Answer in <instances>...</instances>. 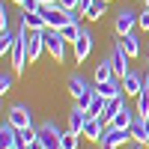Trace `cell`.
<instances>
[{
  "label": "cell",
  "mask_w": 149,
  "mask_h": 149,
  "mask_svg": "<svg viewBox=\"0 0 149 149\" xmlns=\"http://www.w3.org/2000/svg\"><path fill=\"white\" fill-rule=\"evenodd\" d=\"M104 119L102 116H90L86 119V125H84V137L86 140H93V143H102V137H104Z\"/></svg>",
  "instance_id": "obj_9"
},
{
  "label": "cell",
  "mask_w": 149,
  "mask_h": 149,
  "mask_svg": "<svg viewBox=\"0 0 149 149\" xmlns=\"http://www.w3.org/2000/svg\"><path fill=\"white\" fill-rule=\"evenodd\" d=\"M90 90V84H86V78H81V74H72L69 78V93L74 95V102H78V98Z\"/></svg>",
  "instance_id": "obj_21"
},
{
  "label": "cell",
  "mask_w": 149,
  "mask_h": 149,
  "mask_svg": "<svg viewBox=\"0 0 149 149\" xmlns=\"http://www.w3.org/2000/svg\"><path fill=\"white\" fill-rule=\"evenodd\" d=\"M12 3H18V6H21V3H24V0H12Z\"/></svg>",
  "instance_id": "obj_33"
},
{
  "label": "cell",
  "mask_w": 149,
  "mask_h": 149,
  "mask_svg": "<svg viewBox=\"0 0 149 149\" xmlns=\"http://www.w3.org/2000/svg\"><path fill=\"white\" fill-rule=\"evenodd\" d=\"M104 107H107V98H104L102 93H95V98H93V104L86 107V113H90V116H102V113H104Z\"/></svg>",
  "instance_id": "obj_26"
},
{
  "label": "cell",
  "mask_w": 149,
  "mask_h": 149,
  "mask_svg": "<svg viewBox=\"0 0 149 149\" xmlns=\"http://www.w3.org/2000/svg\"><path fill=\"white\" fill-rule=\"evenodd\" d=\"M21 24H24L27 30H48L42 12H24V15H21Z\"/></svg>",
  "instance_id": "obj_17"
},
{
  "label": "cell",
  "mask_w": 149,
  "mask_h": 149,
  "mask_svg": "<svg viewBox=\"0 0 149 149\" xmlns=\"http://www.w3.org/2000/svg\"><path fill=\"white\" fill-rule=\"evenodd\" d=\"M143 6H149V0H143Z\"/></svg>",
  "instance_id": "obj_34"
},
{
  "label": "cell",
  "mask_w": 149,
  "mask_h": 149,
  "mask_svg": "<svg viewBox=\"0 0 149 149\" xmlns=\"http://www.w3.org/2000/svg\"><path fill=\"white\" fill-rule=\"evenodd\" d=\"M146 128H149V116H146Z\"/></svg>",
  "instance_id": "obj_35"
},
{
  "label": "cell",
  "mask_w": 149,
  "mask_h": 149,
  "mask_svg": "<svg viewBox=\"0 0 149 149\" xmlns=\"http://www.w3.org/2000/svg\"><path fill=\"white\" fill-rule=\"evenodd\" d=\"M146 74H149V72H146Z\"/></svg>",
  "instance_id": "obj_39"
},
{
  "label": "cell",
  "mask_w": 149,
  "mask_h": 149,
  "mask_svg": "<svg viewBox=\"0 0 149 149\" xmlns=\"http://www.w3.org/2000/svg\"><path fill=\"white\" fill-rule=\"evenodd\" d=\"M12 86H15V74H9V72H3V74H0V95H6V93H12Z\"/></svg>",
  "instance_id": "obj_27"
},
{
  "label": "cell",
  "mask_w": 149,
  "mask_h": 149,
  "mask_svg": "<svg viewBox=\"0 0 149 149\" xmlns=\"http://www.w3.org/2000/svg\"><path fill=\"white\" fill-rule=\"evenodd\" d=\"M131 140H134V143H140V146H146V143H149L146 116H134V122H131Z\"/></svg>",
  "instance_id": "obj_15"
},
{
  "label": "cell",
  "mask_w": 149,
  "mask_h": 149,
  "mask_svg": "<svg viewBox=\"0 0 149 149\" xmlns=\"http://www.w3.org/2000/svg\"><path fill=\"white\" fill-rule=\"evenodd\" d=\"M134 116H137V110H131L128 104H122V107H119V113H116L113 119H110V125H113V128H128V131H131V122H134Z\"/></svg>",
  "instance_id": "obj_16"
},
{
  "label": "cell",
  "mask_w": 149,
  "mask_h": 149,
  "mask_svg": "<svg viewBox=\"0 0 149 149\" xmlns=\"http://www.w3.org/2000/svg\"><path fill=\"white\" fill-rule=\"evenodd\" d=\"M143 84H146V78L131 69L125 78H122V90H125V95H134V98H137V95H140V90H143Z\"/></svg>",
  "instance_id": "obj_12"
},
{
  "label": "cell",
  "mask_w": 149,
  "mask_h": 149,
  "mask_svg": "<svg viewBox=\"0 0 149 149\" xmlns=\"http://www.w3.org/2000/svg\"><path fill=\"white\" fill-rule=\"evenodd\" d=\"M18 149H21V146H18Z\"/></svg>",
  "instance_id": "obj_38"
},
{
  "label": "cell",
  "mask_w": 149,
  "mask_h": 149,
  "mask_svg": "<svg viewBox=\"0 0 149 149\" xmlns=\"http://www.w3.org/2000/svg\"><path fill=\"white\" fill-rule=\"evenodd\" d=\"M107 3H110V0H107Z\"/></svg>",
  "instance_id": "obj_37"
},
{
  "label": "cell",
  "mask_w": 149,
  "mask_h": 149,
  "mask_svg": "<svg viewBox=\"0 0 149 149\" xmlns=\"http://www.w3.org/2000/svg\"><path fill=\"white\" fill-rule=\"evenodd\" d=\"M12 72L15 74H21L24 72V66H27V27L21 24V30H18V42H15V48H12Z\"/></svg>",
  "instance_id": "obj_1"
},
{
  "label": "cell",
  "mask_w": 149,
  "mask_h": 149,
  "mask_svg": "<svg viewBox=\"0 0 149 149\" xmlns=\"http://www.w3.org/2000/svg\"><path fill=\"white\" fill-rule=\"evenodd\" d=\"M81 30H84V27H81V24H78V21H69V24H66V27H63V30H60V33H63V36H66V42H72V45H74V42H78V39H81Z\"/></svg>",
  "instance_id": "obj_25"
},
{
  "label": "cell",
  "mask_w": 149,
  "mask_h": 149,
  "mask_svg": "<svg viewBox=\"0 0 149 149\" xmlns=\"http://www.w3.org/2000/svg\"><path fill=\"white\" fill-rule=\"evenodd\" d=\"M21 9H24V12H39V9H42V0H24Z\"/></svg>",
  "instance_id": "obj_30"
},
{
  "label": "cell",
  "mask_w": 149,
  "mask_h": 149,
  "mask_svg": "<svg viewBox=\"0 0 149 149\" xmlns=\"http://www.w3.org/2000/svg\"><path fill=\"white\" fill-rule=\"evenodd\" d=\"M45 51L51 54L57 63L66 60V36L60 30H45Z\"/></svg>",
  "instance_id": "obj_2"
},
{
  "label": "cell",
  "mask_w": 149,
  "mask_h": 149,
  "mask_svg": "<svg viewBox=\"0 0 149 149\" xmlns=\"http://www.w3.org/2000/svg\"><path fill=\"white\" fill-rule=\"evenodd\" d=\"M125 140H131V131H128V128H113V125H107V128H104V137H102V149H116V146H122Z\"/></svg>",
  "instance_id": "obj_7"
},
{
  "label": "cell",
  "mask_w": 149,
  "mask_h": 149,
  "mask_svg": "<svg viewBox=\"0 0 149 149\" xmlns=\"http://www.w3.org/2000/svg\"><path fill=\"white\" fill-rule=\"evenodd\" d=\"M9 18H12V15H9V9H6V3H3V6H0V30H9Z\"/></svg>",
  "instance_id": "obj_29"
},
{
  "label": "cell",
  "mask_w": 149,
  "mask_h": 149,
  "mask_svg": "<svg viewBox=\"0 0 149 149\" xmlns=\"http://www.w3.org/2000/svg\"><path fill=\"white\" fill-rule=\"evenodd\" d=\"M137 116H149V74H146V84H143V90L137 95Z\"/></svg>",
  "instance_id": "obj_23"
},
{
  "label": "cell",
  "mask_w": 149,
  "mask_h": 149,
  "mask_svg": "<svg viewBox=\"0 0 149 149\" xmlns=\"http://www.w3.org/2000/svg\"><path fill=\"white\" fill-rule=\"evenodd\" d=\"M86 119H90V113H86L84 107L74 104V107L69 110V128H72V131H78L81 137H84V125H86Z\"/></svg>",
  "instance_id": "obj_14"
},
{
  "label": "cell",
  "mask_w": 149,
  "mask_h": 149,
  "mask_svg": "<svg viewBox=\"0 0 149 149\" xmlns=\"http://www.w3.org/2000/svg\"><path fill=\"white\" fill-rule=\"evenodd\" d=\"M134 149H143V146H140V143H137V146H134Z\"/></svg>",
  "instance_id": "obj_36"
},
{
  "label": "cell",
  "mask_w": 149,
  "mask_h": 149,
  "mask_svg": "<svg viewBox=\"0 0 149 149\" xmlns=\"http://www.w3.org/2000/svg\"><path fill=\"white\" fill-rule=\"evenodd\" d=\"M6 122H12L18 131H27V128H33V113H30V107H24V104H12Z\"/></svg>",
  "instance_id": "obj_3"
},
{
  "label": "cell",
  "mask_w": 149,
  "mask_h": 149,
  "mask_svg": "<svg viewBox=\"0 0 149 149\" xmlns=\"http://www.w3.org/2000/svg\"><path fill=\"white\" fill-rule=\"evenodd\" d=\"M104 12H107V0H93V3L86 6L84 18H90V21H102V18H104Z\"/></svg>",
  "instance_id": "obj_20"
},
{
  "label": "cell",
  "mask_w": 149,
  "mask_h": 149,
  "mask_svg": "<svg viewBox=\"0 0 149 149\" xmlns=\"http://www.w3.org/2000/svg\"><path fill=\"white\" fill-rule=\"evenodd\" d=\"M137 27L143 33H149V6H143V12H137Z\"/></svg>",
  "instance_id": "obj_28"
},
{
  "label": "cell",
  "mask_w": 149,
  "mask_h": 149,
  "mask_svg": "<svg viewBox=\"0 0 149 149\" xmlns=\"http://www.w3.org/2000/svg\"><path fill=\"white\" fill-rule=\"evenodd\" d=\"M60 137H63V131H60L57 122H42L39 125V140L45 143V149H60Z\"/></svg>",
  "instance_id": "obj_5"
},
{
  "label": "cell",
  "mask_w": 149,
  "mask_h": 149,
  "mask_svg": "<svg viewBox=\"0 0 149 149\" xmlns=\"http://www.w3.org/2000/svg\"><path fill=\"white\" fill-rule=\"evenodd\" d=\"M18 42V33H12V30H0V54H12V48H15Z\"/></svg>",
  "instance_id": "obj_22"
},
{
  "label": "cell",
  "mask_w": 149,
  "mask_h": 149,
  "mask_svg": "<svg viewBox=\"0 0 149 149\" xmlns=\"http://www.w3.org/2000/svg\"><path fill=\"white\" fill-rule=\"evenodd\" d=\"M134 24H137V12H131V9H122L119 15H116V33L119 36H125V33H131L134 30Z\"/></svg>",
  "instance_id": "obj_13"
},
{
  "label": "cell",
  "mask_w": 149,
  "mask_h": 149,
  "mask_svg": "<svg viewBox=\"0 0 149 149\" xmlns=\"http://www.w3.org/2000/svg\"><path fill=\"white\" fill-rule=\"evenodd\" d=\"M60 6H63L66 12H74V9H81V0H57Z\"/></svg>",
  "instance_id": "obj_31"
},
{
  "label": "cell",
  "mask_w": 149,
  "mask_h": 149,
  "mask_svg": "<svg viewBox=\"0 0 149 149\" xmlns=\"http://www.w3.org/2000/svg\"><path fill=\"white\" fill-rule=\"evenodd\" d=\"M45 3H57V0H42V6H45Z\"/></svg>",
  "instance_id": "obj_32"
},
{
  "label": "cell",
  "mask_w": 149,
  "mask_h": 149,
  "mask_svg": "<svg viewBox=\"0 0 149 149\" xmlns=\"http://www.w3.org/2000/svg\"><path fill=\"white\" fill-rule=\"evenodd\" d=\"M18 146H21V131L12 122H3L0 125V149H18Z\"/></svg>",
  "instance_id": "obj_8"
},
{
  "label": "cell",
  "mask_w": 149,
  "mask_h": 149,
  "mask_svg": "<svg viewBox=\"0 0 149 149\" xmlns=\"http://www.w3.org/2000/svg\"><path fill=\"white\" fill-rule=\"evenodd\" d=\"M110 63H113V74H116L119 81H122V78H125V74L131 72V57L125 54V48H122L119 42L113 45V51H110Z\"/></svg>",
  "instance_id": "obj_4"
},
{
  "label": "cell",
  "mask_w": 149,
  "mask_h": 149,
  "mask_svg": "<svg viewBox=\"0 0 149 149\" xmlns=\"http://www.w3.org/2000/svg\"><path fill=\"white\" fill-rule=\"evenodd\" d=\"M110 78H116L110 57H107V60H98V66H95V84H104V81H110Z\"/></svg>",
  "instance_id": "obj_19"
},
{
  "label": "cell",
  "mask_w": 149,
  "mask_h": 149,
  "mask_svg": "<svg viewBox=\"0 0 149 149\" xmlns=\"http://www.w3.org/2000/svg\"><path fill=\"white\" fill-rule=\"evenodd\" d=\"M119 39H122L119 45L125 48V54H128L131 60H134V57L140 54V39H137V33H134V30H131V33H125V36H119Z\"/></svg>",
  "instance_id": "obj_18"
},
{
  "label": "cell",
  "mask_w": 149,
  "mask_h": 149,
  "mask_svg": "<svg viewBox=\"0 0 149 149\" xmlns=\"http://www.w3.org/2000/svg\"><path fill=\"white\" fill-rule=\"evenodd\" d=\"M95 90L102 93L107 102H113V98H122V95H125V90H122V81H119V78H110V81H104V84H95Z\"/></svg>",
  "instance_id": "obj_10"
},
{
  "label": "cell",
  "mask_w": 149,
  "mask_h": 149,
  "mask_svg": "<svg viewBox=\"0 0 149 149\" xmlns=\"http://www.w3.org/2000/svg\"><path fill=\"white\" fill-rule=\"evenodd\" d=\"M78 137H81L78 131L66 128V131H63V137H60V149H78V146H81V140H78Z\"/></svg>",
  "instance_id": "obj_24"
},
{
  "label": "cell",
  "mask_w": 149,
  "mask_h": 149,
  "mask_svg": "<svg viewBox=\"0 0 149 149\" xmlns=\"http://www.w3.org/2000/svg\"><path fill=\"white\" fill-rule=\"evenodd\" d=\"M45 51V30H27V60L36 63Z\"/></svg>",
  "instance_id": "obj_6"
},
{
  "label": "cell",
  "mask_w": 149,
  "mask_h": 149,
  "mask_svg": "<svg viewBox=\"0 0 149 149\" xmlns=\"http://www.w3.org/2000/svg\"><path fill=\"white\" fill-rule=\"evenodd\" d=\"M93 51V33L90 30H81V39L74 42V63H84Z\"/></svg>",
  "instance_id": "obj_11"
}]
</instances>
